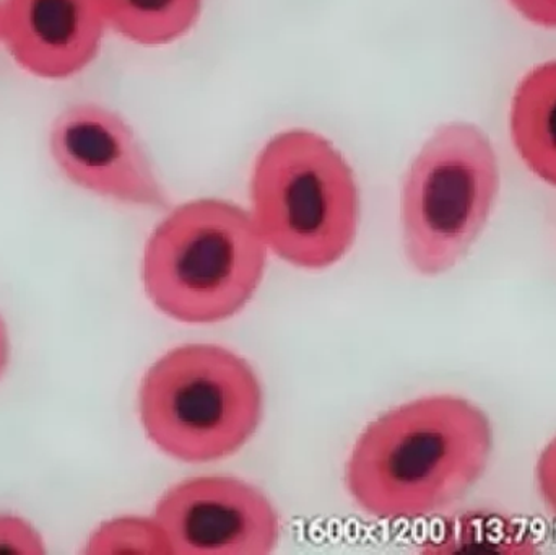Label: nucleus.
<instances>
[{"label":"nucleus","instance_id":"nucleus-2","mask_svg":"<svg viewBox=\"0 0 556 555\" xmlns=\"http://www.w3.org/2000/svg\"><path fill=\"white\" fill-rule=\"evenodd\" d=\"M269 254L250 209L195 199L173 209L150 234L142 254L143 290L175 321H227L256 295Z\"/></svg>","mask_w":556,"mask_h":555},{"label":"nucleus","instance_id":"nucleus-5","mask_svg":"<svg viewBox=\"0 0 556 555\" xmlns=\"http://www.w3.org/2000/svg\"><path fill=\"white\" fill-rule=\"evenodd\" d=\"M502 166L489 134L469 121L441 124L421 143L401 189L405 261L421 277L456 269L492 220Z\"/></svg>","mask_w":556,"mask_h":555},{"label":"nucleus","instance_id":"nucleus-11","mask_svg":"<svg viewBox=\"0 0 556 555\" xmlns=\"http://www.w3.org/2000/svg\"><path fill=\"white\" fill-rule=\"evenodd\" d=\"M106 25L124 38L160 46L185 36L198 22L202 0H98Z\"/></svg>","mask_w":556,"mask_h":555},{"label":"nucleus","instance_id":"nucleus-12","mask_svg":"<svg viewBox=\"0 0 556 555\" xmlns=\"http://www.w3.org/2000/svg\"><path fill=\"white\" fill-rule=\"evenodd\" d=\"M85 554L173 555L172 544L155 515H129L101 524L85 544Z\"/></svg>","mask_w":556,"mask_h":555},{"label":"nucleus","instance_id":"nucleus-9","mask_svg":"<svg viewBox=\"0 0 556 555\" xmlns=\"http://www.w3.org/2000/svg\"><path fill=\"white\" fill-rule=\"evenodd\" d=\"M509 134L529 172L556 188V59L519 80L509 104Z\"/></svg>","mask_w":556,"mask_h":555},{"label":"nucleus","instance_id":"nucleus-15","mask_svg":"<svg viewBox=\"0 0 556 555\" xmlns=\"http://www.w3.org/2000/svg\"><path fill=\"white\" fill-rule=\"evenodd\" d=\"M509 3L532 25L556 29V0H509Z\"/></svg>","mask_w":556,"mask_h":555},{"label":"nucleus","instance_id":"nucleus-13","mask_svg":"<svg viewBox=\"0 0 556 555\" xmlns=\"http://www.w3.org/2000/svg\"><path fill=\"white\" fill-rule=\"evenodd\" d=\"M0 553L46 554L45 541L33 525L13 515H0Z\"/></svg>","mask_w":556,"mask_h":555},{"label":"nucleus","instance_id":"nucleus-10","mask_svg":"<svg viewBox=\"0 0 556 555\" xmlns=\"http://www.w3.org/2000/svg\"><path fill=\"white\" fill-rule=\"evenodd\" d=\"M420 551L425 554L528 555L538 553L539 541L516 518L477 510L447 518L421 541Z\"/></svg>","mask_w":556,"mask_h":555},{"label":"nucleus","instance_id":"nucleus-1","mask_svg":"<svg viewBox=\"0 0 556 555\" xmlns=\"http://www.w3.org/2000/svg\"><path fill=\"white\" fill-rule=\"evenodd\" d=\"M495 452L489 414L454 393L425 394L391 407L356 437L343 485L372 520L407 524L463 501Z\"/></svg>","mask_w":556,"mask_h":555},{"label":"nucleus","instance_id":"nucleus-14","mask_svg":"<svg viewBox=\"0 0 556 555\" xmlns=\"http://www.w3.org/2000/svg\"><path fill=\"white\" fill-rule=\"evenodd\" d=\"M534 489L545 512L556 520V436L545 443L535 459Z\"/></svg>","mask_w":556,"mask_h":555},{"label":"nucleus","instance_id":"nucleus-7","mask_svg":"<svg viewBox=\"0 0 556 555\" xmlns=\"http://www.w3.org/2000/svg\"><path fill=\"white\" fill-rule=\"evenodd\" d=\"M49 152L78 188L139 209H165L168 194L132 127L110 108L77 103L55 116Z\"/></svg>","mask_w":556,"mask_h":555},{"label":"nucleus","instance_id":"nucleus-16","mask_svg":"<svg viewBox=\"0 0 556 555\" xmlns=\"http://www.w3.org/2000/svg\"><path fill=\"white\" fill-rule=\"evenodd\" d=\"M9 355H10L9 331H7L5 323H3L2 316H0V378H2L3 371H5L7 365H9Z\"/></svg>","mask_w":556,"mask_h":555},{"label":"nucleus","instance_id":"nucleus-6","mask_svg":"<svg viewBox=\"0 0 556 555\" xmlns=\"http://www.w3.org/2000/svg\"><path fill=\"white\" fill-rule=\"evenodd\" d=\"M173 555H267L281 520L257 485L228 475L198 476L172 485L153 510Z\"/></svg>","mask_w":556,"mask_h":555},{"label":"nucleus","instance_id":"nucleus-4","mask_svg":"<svg viewBox=\"0 0 556 555\" xmlns=\"http://www.w3.org/2000/svg\"><path fill=\"white\" fill-rule=\"evenodd\" d=\"M137 409L153 446L176 462L230 458L260 430L264 388L247 358L217 344L178 345L140 381Z\"/></svg>","mask_w":556,"mask_h":555},{"label":"nucleus","instance_id":"nucleus-8","mask_svg":"<svg viewBox=\"0 0 556 555\" xmlns=\"http://www.w3.org/2000/svg\"><path fill=\"white\" fill-rule=\"evenodd\" d=\"M106 26L98 0H0V41L36 77L84 71Z\"/></svg>","mask_w":556,"mask_h":555},{"label":"nucleus","instance_id":"nucleus-3","mask_svg":"<svg viewBox=\"0 0 556 555\" xmlns=\"http://www.w3.org/2000/svg\"><path fill=\"white\" fill-rule=\"evenodd\" d=\"M251 217L269 253L301 270H326L352 250L359 191L345 156L320 134L283 130L257 155Z\"/></svg>","mask_w":556,"mask_h":555}]
</instances>
